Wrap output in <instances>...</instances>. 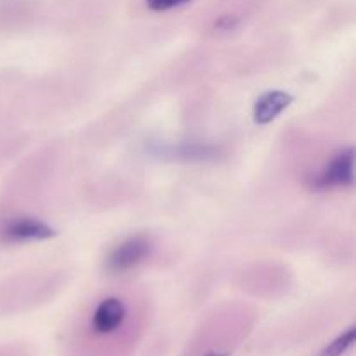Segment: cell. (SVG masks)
Returning a JSON list of instances; mask_svg holds the SVG:
<instances>
[{"instance_id": "cell-1", "label": "cell", "mask_w": 356, "mask_h": 356, "mask_svg": "<svg viewBox=\"0 0 356 356\" xmlns=\"http://www.w3.org/2000/svg\"><path fill=\"white\" fill-rule=\"evenodd\" d=\"M149 252H152V242L146 236H131L111 250L106 259V266L115 273H124L143 263L149 256Z\"/></svg>"}, {"instance_id": "cell-2", "label": "cell", "mask_w": 356, "mask_h": 356, "mask_svg": "<svg viewBox=\"0 0 356 356\" xmlns=\"http://www.w3.org/2000/svg\"><path fill=\"white\" fill-rule=\"evenodd\" d=\"M353 149H343V152L337 153V155L327 163L325 169L316 176V179L313 181V186L318 188V190L351 186V184H353Z\"/></svg>"}, {"instance_id": "cell-3", "label": "cell", "mask_w": 356, "mask_h": 356, "mask_svg": "<svg viewBox=\"0 0 356 356\" xmlns=\"http://www.w3.org/2000/svg\"><path fill=\"white\" fill-rule=\"evenodd\" d=\"M52 236H56L54 229L35 218L10 219L2 229V238L7 242H33V240H49Z\"/></svg>"}, {"instance_id": "cell-4", "label": "cell", "mask_w": 356, "mask_h": 356, "mask_svg": "<svg viewBox=\"0 0 356 356\" xmlns=\"http://www.w3.org/2000/svg\"><path fill=\"white\" fill-rule=\"evenodd\" d=\"M127 316L125 305L117 298H106L97 305L92 315V329L97 334H111L120 329Z\"/></svg>"}, {"instance_id": "cell-5", "label": "cell", "mask_w": 356, "mask_h": 356, "mask_svg": "<svg viewBox=\"0 0 356 356\" xmlns=\"http://www.w3.org/2000/svg\"><path fill=\"white\" fill-rule=\"evenodd\" d=\"M294 97L284 90H270L264 92L254 104V120L261 125L273 122L280 113H284L292 104Z\"/></svg>"}, {"instance_id": "cell-6", "label": "cell", "mask_w": 356, "mask_h": 356, "mask_svg": "<svg viewBox=\"0 0 356 356\" xmlns=\"http://www.w3.org/2000/svg\"><path fill=\"white\" fill-rule=\"evenodd\" d=\"M149 152L165 160H183V162H207L216 159L218 149L205 145H183V146H159Z\"/></svg>"}, {"instance_id": "cell-7", "label": "cell", "mask_w": 356, "mask_h": 356, "mask_svg": "<svg viewBox=\"0 0 356 356\" xmlns=\"http://www.w3.org/2000/svg\"><path fill=\"white\" fill-rule=\"evenodd\" d=\"M355 337H356V330L351 327V329H348L346 332L341 334L336 341H332V343L322 351V356H341L344 351H348V348H350L351 344L355 343Z\"/></svg>"}, {"instance_id": "cell-8", "label": "cell", "mask_w": 356, "mask_h": 356, "mask_svg": "<svg viewBox=\"0 0 356 356\" xmlns=\"http://www.w3.org/2000/svg\"><path fill=\"white\" fill-rule=\"evenodd\" d=\"M145 2L155 13H163V10H170L174 7L184 6V3L191 2V0H145Z\"/></svg>"}, {"instance_id": "cell-9", "label": "cell", "mask_w": 356, "mask_h": 356, "mask_svg": "<svg viewBox=\"0 0 356 356\" xmlns=\"http://www.w3.org/2000/svg\"><path fill=\"white\" fill-rule=\"evenodd\" d=\"M236 23H238V21H236V17H233V16H222L221 19L218 21V26H219V28H226V30H229V28L235 26Z\"/></svg>"}, {"instance_id": "cell-10", "label": "cell", "mask_w": 356, "mask_h": 356, "mask_svg": "<svg viewBox=\"0 0 356 356\" xmlns=\"http://www.w3.org/2000/svg\"><path fill=\"white\" fill-rule=\"evenodd\" d=\"M205 356H228V353H218V351H214V353H209Z\"/></svg>"}]
</instances>
